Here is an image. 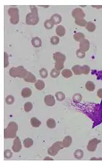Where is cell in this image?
<instances>
[{
	"label": "cell",
	"mask_w": 102,
	"mask_h": 163,
	"mask_svg": "<svg viewBox=\"0 0 102 163\" xmlns=\"http://www.w3.org/2000/svg\"><path fill=\"white\" fill-rule=\"evenodd\" d=\"M54 59H55L56 63V68H57V70H60L63 68V62L65 60V56L61 54L60 53H57L54 54Z\"/></svg>",
	"instance_id": "cell-1"
},
{
	"label": "cell",
	"mask_w": 102,
	"mask_h": 163,
	"mask_svg": "<svg viewBox=\"0 0 102 163\" xmlns=\"http://www.w3.org/2000/svg\"><path fill=\"white\" fill-rule=\"evenodd\" d=\"M100 142V140H98L96 139H94L91 140L89 142V144H88V146H87L88 150L90 151H94L96 150L97 144Z\"/></svg>",
	"instance_id": "cell-2"
},
{
	"label": "cell",
	"mask_w": 102,
	"mask_h": 163,
	"mask_svg": "<svg viewBox=\"0 0 102 163\" xmlns=\"http://www.w3.org/2000/svg\"><path fill=\"white\" fill-rule=\"evenodd\" d=\"M56 148H54V147L52 146L51 148L49 150V154L52 155H55L56 154H57V153L58 151L60 150V149H62V145L61 144V142H57V146H56Z\"/></svg>",
	"instance_id": "cell-3"
},
{
	"label": "cell",
	"mask_w": 102,
	"mask_h": 163,
	"mask_svg": "<svg viewBox=\"0 0 102 163\" xmlns=\"http://www.w3.org/2000/svg\"><path fill=\"white\" fill-rule=\"evenodd\" d=\"M72 15L77 19H79V18H83L85 16V14H84L83 11L79 9H75L74 11H73V12H72Z\"/></svg>",
	"instance_id": "cell-4"
},
{
	"label": "cell",
	"mask_w": 102,
	"mask_h": 163,
	"mask_svg": "<svg viewBox=\"0 0 102 163\" xmlns=\"http://www.w3.org/2000/svg\"><path fill=\"white\" fill-rule=\"evenodd\" d=\"M89 49V42L87 40H83L80 43V49L83 51H87Z\"/></svg>",
	"instance_id": "cell-5"
},
{
	"label": "cell",
	"mask_w": 102,
	"mask_h": 163,
	"mask_svg": "<svg viewBox=\"0 0 102 163\" xmlns=\"http://www.w3.org/2000/svg\"><path fill=\"white\" fill-rule=\"evenodd\" d=\"M45 102L49 106H53L55 104L54 98V97L52 95H48L47 97H45Z\"/></svg>",
	"instance_id": "cell-6"
},
{
	"label": "cell",
	"mask_w": 102,
	"mask_h": 163,
	"mask_svg": "<svg viewBox=\"0 0 102 163\" xmlns=\"http://www.w3.org/2000/svg\"><path fill=\"white\" fill-rule=\"evenodd\" d=\"M56 32H57V34L58 36H63L65 34V28L62 25H59L56 28Z\"/></svg>",
	"instance_id": "cell-7"
},
{
	"label": "cell",
	"mask_w": 102,
	"mask_h": 163,
	"mask_svg": "<svg viewBox=\"0 0 102 163\" xmlns=\"http://www.w3.org/2000/svg\"><path fill=\"white\" fill-rule=\"evenodd\" d=\"M85 87L87 90H89L90 91H93L95 89V85L93 82H92L91 81H89L86 83V85H85Z\"/></svg>",
	"instance_id": "cell-8"
},
{
	"label": "cell",
	"mask_w": 102,
	"mask_h": 163,
	"mask_svg": "<svg viewBox=\"0 0 102 163\" xmlns=\"http://www.w3.org/2000/svg\"><path fill=\"white\" fill-rule=\"evenodd\" d=\"M71 143H72V139L70 138V137L68 136V137H66L64 139L63 145L64 147H68L71 144Z\"/></svg>",
	"instance_id": "cell-9"
},
{
	"label": "cell",
	"mask_w": 102,
	"mask_h": 163,
	"mask_svg": "<svg viewBox=\"0 0 102 163\" xmlns=\"http://www.w3.org/2000/svg\"><path fill=\"white\" fill-rule=\"evenodd\" d=\"M73 72L75 74H80L82 73V67L80 66H75L72 68Z\"/></svg>",
	"instance_id": "cell-10"
},
{
	"label": "cell",
	"mask_w": 102,
	"mask_h": 163,
	"mask_svg": "<svg viewBox=\"0 0 102 163\" xmlns=\"http://www.w3.org/2000/svg\"><path fill=\"white\" fill-rule=\"evenodd\" d=\"M52 20L54 21V24H58L62 21V18L59 14H54L52 18Z\"/></svg>",
	"instance_id": "cell-11"
},
{
	"label": "cell",
	"mask_w": 102,
	"mask_h": 163,
	"mask_svg": "<svg viewBox=\"0 0 102 163\" xmlns=\"http://www.w3.org/2000/svg\"><path fill=\"white\" fill-rule=\"evenodd\" d=\"M31 93H32V91H31L30 89L25 88L22 91V96L23 97H30L31 95Z\"/></svg>",
	"instance_id": "cell-12"
},
{
	"label": "cell",
	"mask_w": 102,
	"mask_h": 163,
	"mask_svg": "<svg viewBox=\"0 0 102 163\" xmlns=\"http://www.w3.org/2000/svg\"><path fill=\"white\" fill-rule=\"evenodd\" d=\"M86 29L90 32H93L94 30H95V29H96V26L92 22H88L87 24V26H86Z\"/></svg>",
	"instance_id": "cell-13"
},
{
	"label": "cell",
	"mask_w": 102,
	"mask_h": 163,
	"mask_svg": "<svg viewBox=\"0 0 102 163\" xmlns=\"http://www.w3.org/2000/svg\"><path fill=\"white\" fill-rule=\"evenodd\" d=\"M32 44L34 47H38L40 45H41V41L40 40V39L38 38H34L32 40Z\"/></svg>",
	"instance_id": "cell-14"
},
{
	"label": "cell",
	"mask_w": 102,
	"mask_h": 163,
	"mask_svg": "<svg viewBox=\"0 0 102 163\" xmlns=\"http://www.w3.org/2000/svg\"><path fill=\"white\" fill-rule=\"evenodd\" d=\"M83 157V152L80 150L75 151L74 152V157L76 159H80Z\"/></svg>",
	"instance_id": "cell-15"
},
{
	"label": "cell",
	"mask_w": 102,
	"mask_h": 163,
	"mask_svg": "<svg viewBox=\"0 0 102 163\" xmlns=\"http://www.w3.org/2000/svg\"><path fill=\"white\" fill-rule=\"evenodd\" d=\"M62 74L64 77H65L67 78H68L69 77L72 75V73L71 72V71H70L69 69H65L62 71Z\"/></svg>",
	"instance_id": "cell-16"
},
{
	"label": "cell",
	"mask_w": 102,
	"mask_h": 163,
	"mask_svg": "<svg viewBox=\"0 0 102 163\" xmlns=\"http://www.w3.org/2000/svg\"><path fill=\"white\" fill-rule=\"evenodd\" d=\"M74 38L75 40L80 41L81 40L84 39L85 36H84V34L81 33V32H78V33H77V34H75L74 36Z\"/></svg>",
	"instance_id": "cell-17"
},
{
	"label": "cell",
	"mask_w": 102,
	"mask_h": 163,
	"mask_svg": "<svg viewBox=\"0 0 102 163\" xmlns=\"http://www.w3.org/2000/svg\"><path fill=\"white\" fill-rule=\"evenodd\" d=\"M56 97L57 100L62 101L65 99V95L62 92H58V93H56Z\"/></svg>",
	"instance_id": "cell-18"
},
{
	"label": "cell",
	"mask_w": 102,
	"mask_h": 163,
	"mask_svg": "<svg viewBox=\"0 0 102 163\" xmlns=\"http://www.w3.org/2000/svg\"><path fill=\"white\" fill-rule=\"evenodd\" d=\"M31 123H32V125L34 127H38L41 124L40 122L36 118H32L31 119Z\"/></svg>",
	"instance_id": "cell-19"
},
{
	"label": "cell",
	"mask_w": 102,
	"mask_h": 163,
	"mask_svg": "<svg viewBox=\"0 0 102 163\" xmlns=\"http://www.w3.org/2000/svg\"><path fill=\"white\" fill-rule=\"evenodd\" d=\"M47 126H49V127L50 128H54L56 126V123L54 122L53 119H49L47 121Z\"/></svg>",
	"instance_id": "cell-20"
},
{
	"label": "cell",
	"mask_w": 102,
	"mask_h": 163,
	"mask_svg": "<svg viewBox=\"0 0 102 163\" xmlns=\"http://www.w3.org/2000/svg\"><path fill=\"white\" fill-rule=\"evenodd\" d=\"M24 108H25V110L26 111H29L30 110H31L32 108V104L30 103V102H27L25 104V106H24Z\"/></svg>",
	"instance_id": "cell-21"
},
{
	"label": "cell",
	"mask_w": 102,
	"mask_h": 163,
	"mask_svg": "<svg viewBox=\"0 0 102 163\" xmlns=\"http://www.w3.org/2000/svg\"><path fill=\"white\" fill-rule=\"evenodd\" d=\"M52 20H47V21H45V27L46 28H47L48 29H50L51 28H52L53 27L54 23H52Z\"/></svg>",
	"instance_id": "cell-22"
},
{
	"label": "cell",
	"mask_w": 102,
	"mask_h": 163,
	"mask_svg": "<svg viewBox=\"0 0 102 163\" xmlns=\"http://www.w3.org/2000/svg\"><path fill=\"white\" fill-rule=\"evenodd\" d=\"M76 54L78 58H83L85 57V56L84 51H83L82 50H81V49H79V50H78V51H77Z\"/></svg>",
	"instance_id": "cell-23"
},
{
	"label": "cell",
	"mask_w": 102,
	"mask_h": 163,
	"mask_svg": "<svg viewBox=\"0 0 102 163\" xmlns=\"http://www.w3.org/2000/svg\"><path fill=\"white\" fill-rule=\"evenodd\" d=\"M81 98H82V97H81V95L80 94H76L74 96V97H73V99L76 102H80Z\"/></svg>",
	"instance_id": "cell-24"
},
{
	"label": "cell",
	"mask_w": 102,
	"mask_h": 163,
	"mask_svg": "<svg viewBox=\"0 0 102 163\" xmlns=\"http://www.w3.org/2000/svg\"><path fill=\"white\" fill-rule=\"evenodd\" d=\"M89 71L90 68L89 66H83V67H82V73H83V74H88V73L89 72Z\"/></svg>",
	"instance_id": "cell-25"
},
{
	"label": "cell",
	"mask_w": 102,
	"mask_h": 163,
	"mask_svg": "<svg viewBox=\"0 0 102 163\" xmlns=\"http://www.w3.org/2000/svg\"><path fill=\"white\" fill-rule=\"evenodd\" d=\"M51 42L52 44L56 45L59 43L60 40H59V38H57L56 36H54V37H52V38L51 39Z\"/></svg>",
	"instance_id": "cell-26"
},
{
	"label": "cell",
	"mask_w": 102,
	"mask_h": 163,
	"mask_svg": "<svg viewBox=\"0 0 102 163\" xmlns=\"http://www.w3.org/2000/svg\"><path fill=\"white\" fill-rule=\"evenodd\" d=\"M40 75L42 76L43 78H46L47 76V74H48L47 71L46 69H41L40 71Z\"/></svg>",
	"instance_id": "cell-27"
},
{
	"label": "cell",
	"mask_w": 102,
	"mask_h": 163,
	"mask_svg": "<svg viewBox=\"0 0 102 163\" xmlns=\"http://www.w3.org/2000/svg\"><path fill=\"white\" fill-rule=\"evenodd\" d=\"M59 74H60V72H59L57 70L54 69L52 70V72H51V76H52L53 78H56V77L58 76Z\"/></svg>",
	"instance_id": "cell-28"
},
{
	"label": "cell",
	"mask_w": 102,
	"mask_h": 163,
	"mask_svg": "<svg viewBox=\"0 0 102 163\" xmlns=\"http://www.w3.org/2000/svg\"><path fill=\"white\" fill-rule=\"evenodd\" d=\"M76 23L78 25H79L84 26L85 25V23H86V21L84 19H80V20L79 19H77L76 21Z\"/></svg>",
	"instance_id": "cell-29"
},
{
	"label": "cell",
	"mask_w": 102,
	"mask_h": 163,
	"mask_svg": "<svg viewBox=\"0 0 102 163\" xmlns=\"http://www.w3.org/2000/svg\"><path fill=\"white\" fill-rule=\"evenodd\" d=\"M28 140L27 139H26L24 140V145H25V146H27V144H29V146H32V140L31 139H30V140H29V142H27Z\"/></svg>",
	"instance_id": "cell-30"
},
{
	"label": "cell",
	"mask_w": 102,
	"mask_h": 163,
	"mask_svg": "<svg viewBox=\"0 0 102 163\" xmlns=\"http://www.w3.org/2000/svg\"><path fill=\"white\" fill-rule=\"evenodd\" d=\"M97 95L100 98H102V89H100L98 91V93H97Z\"/></svg>",
	"instance_id": "cell-31"
}]
</instances>
